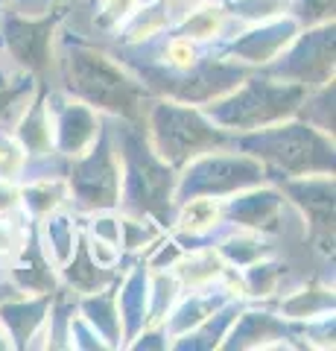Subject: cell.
Wrapping results in <instances>:
<instances>
[{
	"instance_id": "6da1fadb",
	"label": "cell",
	"mask_w": 336,
	"mask_h": 351,
	"mask_svg": "<svg viewBox=\"0 0 336 351\" xmlns=\"http://www.w3.org/2000/svg\"><path fill=\"white\" fill-rule=\"evenodd\" d=\"M68 68H70V88H77L91 103L114 108V112H123L129 117L138 114L140 88L129 80V76L117 71L114 64H108L103 56L77 50L70 56Z\"/></svg>"
},
{
	"instance_id": "7a4b0ae2",
	"label": "cell",
	"mask_w": 336,
	"mask_h": 351,
	"mask_svg": "<svg viewBox=\"0 0 336 351\" xmlns=\"http://www.w3.org/2000/svg\"><path fill=\"white\" fill-rule=\"evenodd\" d=\"M305 88L301 85H272V82H252L243 94H237L231 103L216 106L214 114L222 123H240V126H255L266 123L281 114L292 112L298 106Z\"/></svg>"
},
{
	"instance_id": "3957f363",
	"label": "cell",
	"mask_w": 336,
	"mask_h": 351,
	"mask_svg": "<svg viewBox=\"0 0 336 351\" xmlns=\"http://www.w3.org/2000/svg\"><path fill=\"white\" fill-rule=\"evenodd\" d=\"M153 129H155L158 152L170 161H181V158H188L205 147L222 144L220 132L208 129L196 114L184 112V108L161 106L153 117Z\"/></svg>"
},
{
	"instance_id": "277c9868",
	"label": "cell",
	"mask_w": 336,
	"mask_h": 351,
	"mask_svg": "<svg viewBox=\"0 0 336 351\" xmlns=\"http://www.w3.org/2000/svg\"><path fill=\"white\" fill-rule=\"evenodd\" d=\"M260 149L266 158L278 161L287 170H328L333 167L331 147L305 126H287L260 138Z\"/></svg>"
},
{
	"instance_id": "5b68a950",
	"label": "cell",
	"mask_w": 336,
	"mask_h": 351,
	"mask_svg": "<svg viewBox=\"0 0 336 351\" xmlns=\"http://www.w3.org/2000/svg\"><path fill=\"white\" fill-rule=\"evenodd\" d=\"M260 179V167L240 158H211L202 161L193 170V191L196 193H216V191H234L240 184H252Z\"/></svg>"
},
{
	"instance_id": "8992f818",
	"label": "cell",
	"mask_w": 336,
	"mask_h": 351,
	"mask_svg": "<svg viewBox=\"0 0 336 351\" xmlns=\"http://www.w3.org/2000/svg\"><path fill=\"white\" fill-rule=\"evenodd\" d=\"M77 191L88 205H112L114 191H117V176L114 167L108 161L105 149H100V156H94L77 176Z\"/></svg>"
},
{
	"instance_id": "52a82bcc",
	"label": "cell",
	"mask_w": 336,
	"mask_h": 351,
	"mask_svg": "<svg viewBox=\"0 0 336 351\" xmlns=\"http://www.w3.org/2000/svg\"><path fill=\"white\" fill-rule=\"evenodd\" d=\"M9 47H12L15 56L29 64V68H41L47 62V38H50V24H21L12 21L6 29Z\"/></svg>"
},
{
	"instance_id": "ba28073f",
	"label": "cell",
	"mask_w": 336,
	"mask_h": 351,
	"mask_svg": "<svg viewBox=\"0 0 336 351\" xmlns=\"http://www.w3.org/2000/svg\"><path fill=\"white\" fill-rule=\"evenodd\" d=\"M91 135H94V120H91V114L85 112L82 106L70 108V112L64 114V123H62L64 149H79Z\"/></svg>"
},
{
	"instance_id": "9c48e42d",
	"label": "cell",
	"mask_w": 336,
	"mask_h": 351,
	"mask_svg": "<svg viewBox=\"0 0 336 351\" xmlns=\"http://www.w3.org/2000/svg\"><path fill=\"white\" fill-rule=\"evenodd\" d=\"M214 217H216V208L211 199H190V205L184 208L181 226L188 228V232H199V228L214 223Z\"/></svg>"
},
{
	"instance_id": "30bf717a",
	"label": "cell",
	"mask_w": 336,
	"mask_h": 351,
	"mask_svg": "<svg viewBox=\"0 0 336 351\" xmlns=\"http://www.w3.org/2000/svg\"><path fill=\"white\" fill-rule=\"evenodd\" d=\"M216 24H220V12H216V9H205V12H199L196 18H190L188 24H184V32H190L193 38H208V36H214Z\"/></svg>"
},
{
	"instance_id": "8fae6325",
	"label": "cell",
	"mask_w": 336,
	"mask_h": 351,
	"mask_svg": "<svg viewBox=\"0 0 336 351\" xmlns=\"http://www.w3.org/2000/svg\"><path fill=\"white\" fill-rule=\"evenodd\" d=\"M70 281H77L79 287H96V284L103 281V276L96 272V267H91L88 263V255H85V249H79V261H77V267H70Z\"/></svg>"
},
{
	"instance_id": "7c38bea8",
	"label": "cell",
	"mask_w": 336,
	"mask_h": 351,
	"mask_svg": "<svg viewBox=\"0 0 336 351\" xmlns=\"http://www.w3.org/2000/svg\"><path fill=\"white\" fill-rule=\"evenodd\" d=\"M21 152L9 144V141H0V179H9L18 167H21Z\"/></svg>"
},
{
	"instance_id": "4fadbf2b",
	"label": "cell",
	"mask_w": 336,
	"mask_h": 351,
	"mask_svg": "<svg viewBox=\"0 0 336 351\" xmlns=\"http://www.w3.org/2000/svg\"><path fill=\"white\" fill-rule=\"evenodd\" d=\"M135 0H105L103 3V24H112V21L123 18L129 9H132Z\"/></svg>"
},
{
	"instance_id": "5bb4252c",
	"label": "cell",
	"mask_w": 336,
	"mask_h": 351,
	"mask_svg": "<svg viewBox=\"0 0 336 351\" xmlns=\"http://www.w3.org/2000/svg\"><path fill=\"white\" fill-rule=\"evenodd\" d=\"M6 208H12V193L0 188V211H6Z\"/></svg>"
},
{
	"instance_id": "9a60e30c",
	"label": "cell",
	"mask_w": 336,
	"mask_h": 351,
	"mask_svg": "<svg viewBox=\"0 0 336 351\" xmlns=\"http://www.w3.org/2000/svg\"><path fill=\"white\" fill-rule=\"evenodd\" d=\"M15 97H18V91H9V94H3V97H0V114H3V112H6V106H9V103H12V100H15Z\"/></svg>"
}]
</instances>
